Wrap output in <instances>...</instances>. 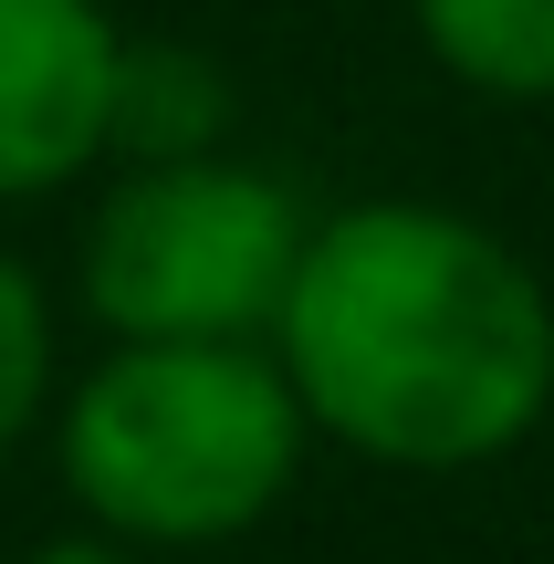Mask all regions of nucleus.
Instances as JSON below:
<instances>
[{
	"mask_svg": "<svg viewBox=\"0 0 554 564\" xmlns=\"http://www.w3.org/2000/svg\"><path fill=\"white\" fill-rule=\"evenodd\" d=\"M283 377L304 429L398 470H471L554 398V303L481 220L377 199L304 230L283 282Z\"/></svg>",
	"mask_w": 554,
	"mask_h": 564,
	"instance_id": "nucleus-1",
	"label": "nucleus"
},
{
	"mask_svg": "<svg viewBox=\"0 0 554 564\" xmlns=\"http://www.w3.org/2000/svg\"><path fill=\"white\" fill-rule=\"evenodd\" d=\"M304 398L251 345H116L63 408V481L137 544H220L283 502Z\"/></svg>",
	"mask_w": 554,
	"mask_h": 564,
	"instance_id": "nucleus-2",
	"label": "nucleus"
},
{
	"mask_svg": "<svg viewBox=\"0 0 554 564\" xmlns=\"http://www.w3.org/2000/svg\"><path fill=\"white\" fill-rule=\"evenodd\" d=\"M304 262V209L262 167L220 158H146L84 241V303L126 345H241L283 314Z\"/></svg>",
	"mask_w": 554,
	"mask_h": 564,
	"instance_id": "nucleus-3",
	"label": "nucleus"
},
{
	"mask_svg": "<svg viewBox=\"0 0 554 564\" xmlns=\"http://www.w3.org/2000/svg\"><path fill=\"white\" fill-rule=\"evenodd\" d=\"M126 42L95 0H0V199H42L116 147Z\"/></svg>",
	"mask_w": 554,
	"mask_h": 564,
	"instance_id": "nucleus-4",
	"label": "nucleus"
},
{
	"mask_svg": "<svg viewBox=\"0 0 554 564\" xmlns=\"http://www.w3.org/2000/svg\"><path fill=\"white\" fill-rule=\"evenodd\" d=\"M419 32L481 95H513V105L554 95V0H419Z\"/></svg>",
	"mask_w": 554,
	"mask_h": 564,
	"instance_id": "nucleus-5",
	"label": "nucleus"
},
{
	"mask_svg": "<svg viewBox=\"0 0 554 564\" xmlns=\"http://www.w3.org/2000/svg\"><path fill=\"white\" fill-rule=\"evenodd\" d=\"M42 377H53V314H42L32 272L0 251V460H11V449H21V429H32Z\"/></svg>",
	"mask_w": 554,
	"mask_h": 564,
	"instance_id": "nucleus-6",
	"label": "nucleus"
},
{
	"mask_svg": "<svg viewBox=\"0 0 554 564\" xmlns=\"http://www.w3.org/2000/svg\"><path fill=\"white\" fill-rule=\"evenodd\" d=\"M32 564H126V554H116V544H42Z\"/></svg>",
	"mask_w": 554,
	"mask_h": 564,
	"instance_id": "nucleus-7",
	"label": "nucleus"
}]
</instances>
